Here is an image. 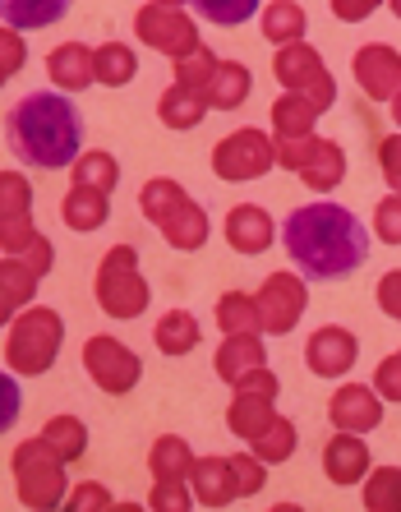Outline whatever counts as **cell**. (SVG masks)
Instances as JSON below:
<instances>
[{"label": "cell", "instance_id": "obj_25", "mask_svg": "<svg viewBox=\"0 0 401 512\" xmlns=\"http://www.w3.org/2000/svg\"><path fill=\"white\" fill-rule=\"evenodd\" d=\"M259 33L268 37L272 47H286V42H305L309 33V14L300 0H268L259 10Z\"/></svg>", "mask_w": 401, "mask_h": 512}, {"label": "cell", "instance_id": "obj_46", "mask_svg": "<svg viewBox=\"0 0 401 512\" xmlns=\"http://www.w3.org/2000/svg\"><path fill=\"white\" fill-rule=\"evenodd\" d=\"M378 171L392 185V194H401V130L378 143Z\"/></svg>", "mask_w": 401, "mask_h": 512}, {"label": "cell", "instance_id": "obj_28", "mask_svg": "<svg viewBox=\"0 0 401 512\" xmlns=\"http://www.w3.org/2000/svg\"><path fill=\"white\" fill-rule=\"evenodd\" d=\"M319 116L323 111L305 93H282L272 102V139H305V134H314Z\"/></svg>", "mask_w": 401, "mask_h": 512}, {"label": "cell", "instance_id": "obj_51", "mask_svg": "<svg viewBox=\"0 0 401 512\" xmlns=\"http://www.w3.org/2000/svg\"><path fill=\"white\" fill-rule=\"evenodd\" d=\"M388 116H392V125H397V130H401V93L388 102Z\"/></svg>", "mask_w": 401, "mask_h": 512}, {"label": "cell", "instance_id": "obj_47", "mask_svg": "<svg viewBox=\"0 0 401 512\" xmlns=\"http://www.w3.org/2000/svg\"><path fill=\"white\" fill-rule=\"evenodd\" d=\"M374 296H378V310L388 314V319H397V323H401V268H392V273L378 277Z\"/></svg>", "mask_w": 401, "mask_h": 512}, {"label": "cell", "instance_id": "obj_40", "mask_svg": "<svg viewBox=\"0 0 401 512\" xmlns=\"http://www.w3.org/2000/svg\"><path fill=\"white\" fill-rule=\"evenodd\" d=\"M148 508L153 512H189L194 508V489H189V480H153Z\"/></svg>", "mask_w": 401, "mask_h": 512}, {"label": "cell", "instance_id": "obj_32", "mask_svg": "<svg viewBox=\"0 0 401 512\" xmlns=\"http://www.w3.org/2000/svg\"><path fill=\"white\" fill-rule=\"evenodd\" d=\"M93 70L102 88H125L139 74V56L130 42H102V47H93Z\"/></svg>", "mask_w": 401, "mask_h": 512}, {"label": "cell", "instance_id": "obj_18", "mask_svg": "<svg viewBox=\"0 0 401 512\" xmlns=\"http://www.w3.org/2000/svg\"><path fill=\"white\" fill-rule=\"evenodd\" d=\"M189 489L199 508H231L240 499L236 476H231V457H194L189 466Z\"/></svg>", "mask_w": 401, "mask_h": 512}, {"label": "cell", "instance_id": "obj_33", "mask_svg": "<svg viewBox=\"0 0 401 512\" xmlns=\"http://www.w3.org/2000/svg\"><path fill=\"white\" fill-rule=\"evenodd\" d=\"M189 466H194V448L180 434H162V439L148 448V471L153 480H189Z\"/></svg>", "mask_w": 401, "mask_h": 512}, {"label": "cell", "instance_id": "obj_48", "mask_svg": "<svg viewBox=\"0 0 401 512\" xmlns=\"http://www.w3.org/2000/svg\"><path fill=\"white\" fill-rule=\"evenodd\" d=\"M70 512H93V508H111V494L97 480H83V485H74L70 489Z\"/></svg>", "mask_w": 401, "mask_h": 512}, {"label": "cell", "instance_id": "obj_21", "mask_svg": "<svg viewBox=\"0 0 401 512\" xmlns=\"http://www.w3.org/2000/svg\"><path fill=\"white\" fill-rule=\"evenodd\" d=\"M263 365H268V346H263V337H226V342L217 346V360H213L217 379H222L226 388H236L245 374L263 370Z\"/></svg>", "mask_w": 401, "mask_h": 512}, {"label": "cell", "instance_id": "obj_9", "mask_svg": "<svg viewBox=\"0 0 401 512\" xmlns=\"http://www.w3.org/2000/svg\"><path fill=\"white\" fill-rule=\"evenodd\" d=\"M272 74H277L282 93H305L319 111H328L332 102H337V84H332L328 65H323V56L309 47V42H286V47H277Z\"/></svg>", "mask_w": 401, "mask_h": 512}, {"label": "cell", "instance_id": "obj_14", "mask_svg": "<svg viewBox=\"0 0 401 512\" xmlns=\"http://www.w3.org/2000/svg\"><path fill=\"white\" fill-rule=\"evenodd\" d=\"M351 74L369 102H392L401 93V51L369 42V47H360L351 56Z\"/></svg>", "mask_w": 401, "mask_h": 512}, {"label": "cell", "instance_id": "obj_12", "mask_svg": "<svg viewBox=\"0 0 401 512\" xmlns=\"http://www.w3.org/2000/svg\"><path fill=\"white\" fill-rule=\"evenodd\" d=\"M254 300H259L263 333H291L309 310V282L300 273H268Z\"/></svg>", "mask_w": 401, "mask_h": 512}, {"label": "cell", "instance_id": "obj_17", "mask_svg": "<svg viewBox=\"0 0 401 512\" xmlns=\"http://www.w3.org/2000/svg\"><path fill=\"white\" fill-rule=\"evenodd\" d=\"M323 471H328L332 485H360L369 476V443L365 434H346L337 429L328 443H323Z\"/></svg>", "mask_w": 401, "mask_h": 512}, {"label": "cell", "instance_id": "obj_5", "mask_svg": "<svg viewBox=\"0 0 401 512\" xmlns=\"http://www.w3.org/2000/svg\"><path fill=\"white\" fill-rule=\"evenodd\" d=\"M5 365L24 379H42L56 365L60 342H65V319L51 305H28L14 314V323L5 328Z\"/></svg>", "mask_w": 401, "mask_h": 512}, {"label": "cell", "instance_id": "obj_42", "mask_svg": "<svg viewBox=\"0 0 401 512\" xmlns=\"http://www.w3.org/2000/svg\"><path fill=\"white\" fill-rule=\"evenodd\" d=\"M24 60H28V42L19 37V28L0 24V88L10 84L19 70H24Z\"/></svg>", "mask_w": 401, "mask_h": 512}, {"label": "cell", "instance_id": "obj_43", "mask_svg": "<svg viewBox=\"0 0 401 512\" xmlns=\"http://www.w3.org/2000/svg\"><path fill=\"white\" fill-rule=\"evenodd\" d=\"M374 236L383 240V245H401V194L378 199V208H374Z\"/></svg>", "mask_w": 401, "mask_h": 512}, {"label": "cell", "instance_id": "obj_44", "mask_svg": "<svg viewBox=\"0 0 401 512\" xmlns=\"http://www.w3.org/2000/svg\"><path fill=\"white\" fill-rule=\"evenodd\" d=\"M19 411H24V393H19V379L0 370V434H10L19 425Z\"/></svg>", "mask_w": 401, "mask_h": 512}, {"label": "cell", "instance_id": "obj_23", "mask_svg": "<svg viewBox=\"0 0 401 512\" xmlns=\"http://www.w3.org/2000/svg\"><path fill=\"white\" fill-rule=\"evenodd\" d=\"M295 176L305 180L314 194H332L346 180V153H342V143L314 139V148H309V157H305V167L295 171Z\"/></svg>", "mask_w": 401, "mask_h": 512}, {"label": "cell", "instance_id": "obj_35", "mask_svg": "<svg viewBox=\"0 0 401 512\" xmlns=\"http://www.w3.org/2000/svg\"><path fill=\"white\" fill-rule=\"evenodd\" d=\"M42 439H47L70 466L83 462V453H88V425H83L79 416H51L47 425H42Z\"/></svg>", "mask_w": 401, "mask_h": 512}, {"label": "cell", "instance_id": "obj_1", "mask_svg": "<svg viewBox=\"0 0 401 512\" xmlns=\"http://www.w3.org/2000/svg\"><path fill=\"white\" fill-rule=\"evenodd\" d=\"M282 245L305 282H346L369 259L365 222L332 199L295 208L282 222Z\"/></svg>", "mask_w": 401, "mask_h": 512}, {"label": "cell", "instance_id": "obj_27", "mask_svg": "<svg viewBox=\"0 0 401 512\" xmlns=\"http://www.w3.org/2000/svg\"><path fill=\"white\" fill-rule=\"evenodd\" d=\"M157 120H162L166 130H199L203 120H208V102H203V93H194V88L171 84L157 97Z\"/></svg>", "mask_w": 401, "mask_h": 512}, {"label": "cell", "instance_id": "obj_41", "mask_svg": "<svg viewBox=\"0 0 401 512\" xmlns=\"http://www.w3.org/2000/svg\"><path fill=\"white\" fill-rule=\"evenodd\" d=\"M231 476H236L240 499H249V494H259V489L268 485V462H259L249 448L245 453H231Z\"/></svg>", "mask_w": 401, "mask_h": 512}, {"label": "cell", "instance_id": "obj_50", "mask_svg": "<svg viewBox=\"0 0 401 512\" xmlns=\"http://www.w3.org/2000/svg\"><path fill=\"white\" fill-rule=\"evenodd\" d=\"M328 5H332V14H337L342 24H365L383 0H328Z\"/></svg>", "mask_w": 401, "mask_h": 512}, {"label": "cell", "instance_id": "obj_30", "mask_svg": "<svg viewBox=\"0 0 401 512\" xmlns=\"http://www.w3.org/2000/svg\"><path fill=\"white\" fill-rule=\"evenodd\" d=\"M153 342H157V351H162V356H171V360L189 356V351L203 342L199 319H194L189 310H166L162 319H157V328H153Z\"/></svg>", "mask_w": 401, "mask_h": 512}, {"label": "cell", "instance_id": "obj_49", "mask_svg": "<svg viewBox=\"0 0 401 512\" xmlns=\"http://www.w3.org/2000/svg\"><path fill=\"white\" fill-rule=\"evenodd\" d=\"M19 259H24L37 277H47L51 268H56V245H51V240L42 236V231H37V236H33V245H28V250L19 254Z\"/></svg>", "mask_w": 401, "mask_h": 512}, {"label": "cell", "instance_id": "obj_6", "mask_svg": "<svg viewBox=\"0 0 401 512\" xmlns=\"http://www.w3.org/2000/svg\"><path fill=\"white\" fill-rule=\"evenodd\" d=\"M93 296H97V310L116 323L139 319L153 305V291H148V277L139 268V250L134 245H111L102 254L97 277H93Z\"/></svg>", "mask_w": 401, "mask_h": 512}, {"label": "cell", "instance_id": "obj_15", "mask_svg": "<svg viewBox=\"0 0 401 512\" xmlns=\"http://www.w3.org/2000/svg\"><path fill=\"white\" fill-rule=\"evenodd\" d=\"M328 420L346 434H374L383 425V397L374 383H342L328 402Z\"/></svg>", "mask_w": 401, "mask_h": 512}, {"label": "cell", "instance_id": "obj_10", "mask_svg": "<svg viewBox=\"0 0 401 512\" xmlns=\"http://www.w3.org/2000/svg\"><path fill=\"white\" fill-rule=\"evenodd\" d=\"M83 370H88V379H93L107 397H125L139 388L143 360L134 356L120 337L102 333V337H88V342H83Z\"/></svg>", "mask_w": 401, "mask_h": 512}, {"label": "cell", "instance_id": "obj_2", "mask_svg": "<svg viewBox=\"0 0 401 512\" xmlns=\"http://www.w3.org/2000/svg\"><path fill=\"white\" fill-rule=\"evenodd\" d=\"M10 153L37 171L74 167L83 153V116L70 93H28L5 116Z\"/></svg>", "mask_w": 401, "mask_h": 512}, {"label": "cell", "instance_id": "obj_52", "mask_svg": "<svg viewBox=\"0 0 401 512\" xmlns=\"http://www.w3.org/2000/svg\"><path fill=\"white\" fill-rule=\"evenodd\" d=\"M388 5H392V14H397V19H401V0H388Z\"/></svg>", "mask_w": 401, "mask_h": 512}, {"label": "cell", "instance_id": "obj_22", "mask_svg": "<svg viewBox=\"0 0 401 512\" xmlns=\"http://www.w3.org/2000/svg\"><path fill=\"white\" fill-rule=\"evenodd\" d=\"M249 88H254V74L240 60H217L213 79L203 84V102H208V111H236L245 107Z\"/></svg>", "mask_w": 401, "mask_h": 512}, {"label": "cell", "instance_id": "obj_20", "mask_svg": "<svg viewBox=\"0 0 401 512\" xmlns=\"http://www.w3.org/2000/svg\"><path fill=\"white\" fill-rule=\"evenodd\" d=\"M37 282H42V277H37L19 254H5V259H0V328H10L14 314L33 305Z\"/></svg>", "mask_w": 401, "mask_h": 512}, {"label": "cell", "instance_id": "obj_34", "mask_svg": "<svg viewBox=\"0 0 401 512\" xmlns=\"http://www.w3.org/2000/svg\"><path fill=\"white\" fill-rule=\"evenodd\" d=\"M245 448L259 457V462L277 466V462H291V457H295V448H300V434H295V425L286 416H272V425L263 429L259 439H249Z\"/></svg>", "mask_w": 401, "mask_h": 512}, {"label": "cell", "instance_id": "obj_29", "mask_svg": "<svg viewBox=\"0 0 401 512\" xmlns=\"http://www.w3.org/2000/svg\"><path fill=\"white\" fill-rule=\"evenodd\" d=\"M74 0H0V24L33 33V28H51L70 14Z\"/></svg>", "mask_w": 401, "mask_h": 512}, {"label": "cell", "instance_id": "obj_53", "mask_svg": "<svg viewBox=\"0 0 401 512\" xmlns=\"http://www.w3.org/2000/svg\"><path fill=\"white\" fill-rule=\"evenodd\" d=\"M157 5H189V0H157Z\"/></svg>", "mask_w": 401, "mask_h": 512}, {"label": "cell", "instance_id": "obj_4", "mask_svg": "<svg viewBox=\"0 0 401 512\" xmlns=\"http://www.w3.org/2000/svg\"><path fill=\"white\" fill-rule=\"evenodd\" d=\"M10 471H14V494H19L24 508L51 512L70 499V462H65L42 434L14 448Z\"/></svg>", "mask_w": 401, "mask_h": 512}, {"label": "cell", "instance_id": "obj_8", "mask_svg": "<svg viewBox=\"0 0 401 512\" xmlns=\"http://www.w3.org/2000/svg\"><path fill=\"white\" fill-rule=\"evenodd\" d=\"M134 37L166 60H180L194 47H203L199 24L185 14V5H157V0H148V5L134 14Z\"/></svg>", "mask_w": 401, "mask_h": 512}, {"label": "cell", "instance_id": "obj_3", "mask_svg": "<svg viewBox=\"0 0 401 512\" xmlns=\"http://www.w3.org/2000/svg\"><path fill=\"white\" fill-rule=\"evenodd\" d=\"M139 213L153 222L157 231H162V240L171 245V250L180 254H194L208 245V236H213V222H208V213L199 208V199H189L185 185L171 176H153L148 185H143L139 194Z\"/></svg>", "mask_w": 401, "mask_h": 512}, {"label": "cell", "instance_id": "obj_38", "mask_svg": "<svg viewBox=\"0 0 401 512\" xmlns=\"http://www.w3.org/2000/svg\"><path fill=\"white\" fill-rule=\"evenodd\" d=\"M189 5L217 28H240L263 10V0H189Z\"/></svg>", "mask_w": 401, "mask_h": 512}, {"label": "cell", "instance_id": "obj_39", "mask_svg": "<svg viewBox=\"0 0 401 512\" xmlns=\"http://www.w3.org/2000/svg\"><path fill=\"white\" fill-rule=\"evenodd\" d=\"M176 65V84H185V88H194V93H203V84L213 79V70H217V56L208 47H194L189 56H180V60H171Z\"/></svg>", "mask_w": 401, "mask_h": 512}, {"label": "cell", "instance_id": "obj_36", "mask_svg": "<svg viewBox=\"0 0 401 512\" xmlns=\"http://www.w3.org/2000/svg\"><path fill=\"white\" fill-rule=\"evenodd\" d=\"M74 185H88V190L116 194V185H120V162L107 153V148L79 153V162H74Z\"/></svg>", "mask_w": 401, "mask_h": 512}, {"label": "cell", "instance_id": "obj_16", "mask_svg": "<svg viewBox=\"0 0 401 512\" xmlns=\"http://www.w3.org/2000/svg\"><path fill=\"white\" fill-rule=\"evenodd\" d=\"M222 236L226 245L236 254H245V259H254V254H268L272 240H277V222H272L268 208H259V203H236L231 213H226L222 222Z\"/></svg>", "mask_w": 401, "mask_h": 512}, {"label": "cell", "instance_id": "obj_13", "mask_svg": "<svg viewBox=\"0 0 401 512\" xmlns=\"http://www.w3.org/2000/svg\"><path fill=\"white\" fill-rule=\"evenodd\" d=\"M355 356H360V342H355V333L342 328V323H323L305 342V365L319 374V379H342V374H351Z\"/></svg>", "mask_w": 401, "mask_h": 512}, {"label": "cell", "instance_id": "obj_31", "mask_svg": "<svg viewBox=\"0 0 401 512\" xmlns=\"http://www.w3.org/2000/svg\"><path fill=\"white\" fill-rule=\"evenodd\" d=\"M217 328L226 337H263V319H259V300L249 291H226L217 296Z\"/></svg>", "mask_w": 401, "mask_h": 512}, {"label": "cell", "instance_id": "obj_37", "mask_svg": "<svg viewBox=\"0 0 401 512\" xmlns=\"http://www.w3.org/2000/svg\"><path fill=\"white\" fill-rule=\"evenodd\" d=\"M369 512H401V466H374L365 476Z\"/></svg>", "mask_w": 401, "mask_h": 512}, {"label": "cell", "instance_id": "obj_7", "mask_svg": "<svg viewBox=\"0 0 401 512\" xmlns=\"http://www.w3.org/2000/svg\"><path fill=\"white\" fill-rule=\"evenodd\" d=\"M277 167V139L254 125L245 130H231L222 143L213 148V171L226 185H245V180H259Z\"/></svg>", "mask_w": 401, "mask_h": 512}, {"label": "cell", "instance_id": "obj_11", "mask_svg": "<svg viewBox=\"0 0 401 512\" xmlns=\"http://www.w3.org/2000/svg\"><path fill=\"white\" fill-rule=\"evenodd\" d=\"M33 236V185L24 171H0V254H24Z\"/></svg>", "mask_w": 401, "mask_h": 512}, {"label": "cell", "instance_id": "obj_26", "mask_svg": "<svg viewBox=\"0 0 401 512\" xmlns=\"http://www.w3.org/2000/svg\"><path fill=\"white\" fill-rule=\"evenodd\" d=\"M272 416H277V402H272V397L231 393V406H226V429H231L240 443H249V439H259L263 429L272 425Z\"/></svg>", "mask_w": 401, "mask_h": 512}, {"label": "cell", "instance_id": "obj_45", "mask_svg": "<svg viewBox=\"0 0 401 512\" xmlns=\"http://www.w3.org/2000/svg\"><path fill=\"white\" fill-rule=\"evenodd\" d=\"M374 388H378V397H383V402H397L401 406V351H392V356L378 360Z\"/></svg>", "mask_w": 401, "mask_h": 512}, {"label": "cell", "instance_id": "obj_19", "mask_svg": "<svg viewBox=\"0 0 401 512\" xmlns=\"http://www.w3.org/2000/svg\"><path fill=\"white\" fill-rule=\"evenodd\" d=\"M47 74L51 84L60 88V93H83V88L97 84V70H93V47L88 42H60V47H51L47 56Z\"/></svg>", "mask_w": 401, "mask_h": 512}, {"label": "cell", "instance_id": "obj_24", "mask_svg": "<svg viewBox=\"0 0 401 512\" xmlns=\"http://www.w3.org/2000/svg\"><path fill=\"white\" fill-rule=\"evenodd\" d=\"M60 217H65V227L70 231H97L111 222V194L102 190H88V185H70V194L60 199Z\"/></svg>", "mask_w": 401, "mask_h": 512}]
</instances>
